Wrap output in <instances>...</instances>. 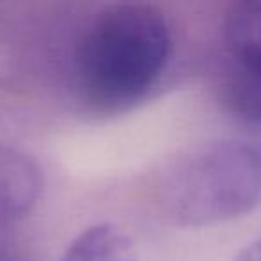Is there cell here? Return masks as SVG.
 <instances>
[{
  "label": "cell",
  "instance_id": "ba28073f",
  "mask_svg": "<svg viewBox=\"0 0 261 261\" xmlns=\"http://www.w3.org/2000/svg\"><path fill=\"white\" fill-rule=\"evenodd\" d=\"M0 261H16V259L4 249V247H0Z\"/></svg>",
  "mask_w": 261,
  "mask_h": 261
},
{
  "label": "cell",
  "instance_id": "277c9868",
  "mask_svg": "<svg viewBox=\"0 0 261 261\" xmlns=\"http://www.w3.org/2000/svg\"><path fill=\"white\" fill-rule=\"evenodd\" d=\"M136 245L127 232L109 222L83 229L63 250L59 261H136Z\"/></svg>",
  "mask_w": 261,
  "mask_h": 261
},
{
  "label": "cell",
  "instance_id": "7a4b0ae2",
  "mask_svg": "<svg viewBox=\"0 0 261 261\" xmlns=\"http://www.w3.org/2000/svg\"><path fill=\"white\" fill-rule=\"evenodd\" d=\"M165 220L207 227L245 217L261 204V149L240 140H213L181 152L156 185Z\"/></svg>",
  "mask_w": 261,
  "mask_h": 261
},
{
  "label": "cell",
  "instance_id": "5b68a950",
  "mask_svg": "<svg viewBox=\"0 0 261 261\" xmlns=\"http://www.w3.org/2000/svg\"><path fill=\"white\" fill-rule=\"evenodd\" d=\"M220 98L236 116L261 123V65L227 59L220 81Z\"/></svg>",
  "mask_w": 261,
  "mask_h": 261
},
{
  "label": "cell",
  "instance_id": "3957f363",
  "mask_svg": "<svg viewBox=\"0 0 261 261\" xmlns=\"http://www.w3.org/2000/svg\"><path fill=\"white\" fill-rule=\"evenodd\" d=\"M43 175L38 163L18 149L0 145V227L25 218L41 195Z\"/></svg>",
  "mask_w": 261,
  "mask_h": 261
},
{
  "label": "cell",
  "instance_id": "8992f818",
  "mask_svg": "<svg viewBox=\"0 0 261 261\" xmlns=\"http://www.w3.org/2000/svg\"><path fill=\"white\" fill-rule=\"evenodd\" d=\"M227 59L261 65V2H238L224 18Z\"/></svg>",
  "mask_w": 261,
  "mask_h": 261
},
{
  "label": "cell",
  "instance_id": "6da1fadb",
  "mask_svg": "<svg viewBox=\"0 0 261 261\" xmlns=\"http://www.w3.org/2000/svg\"><path fill=\"white\" fill-rule=\"evenodd\" d=\"M172 29L160 8L118 2L102 8L77 40L73 81L79 98L100 115L149 97L172 58Z\"/></svg>",
  "mask_w": 261,
  "mask_h": 261
},
{
  "label": "cell",
  "instance_id": "52a82bcc",
  "mask_svg": "<svg viewBox=\"0 0 261 261\" xmlns=\"http://www.w3.org/2000/svg\"><path fill=\"white\" fill-rule=\"evenodd\" d=\"M232 261H261V236L242 247Z\"/></svg>",
  "mask_w": 261,
  "mask_h": 261
}]
</instances>
